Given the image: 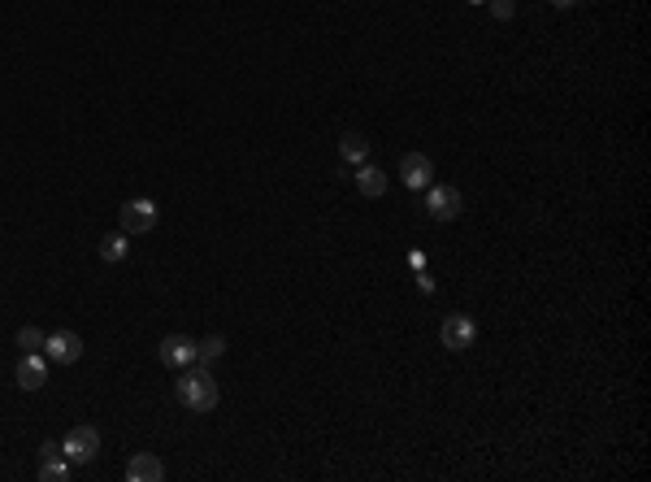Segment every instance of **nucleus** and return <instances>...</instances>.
Here are the masks:
<instances>
[{"label": "nucleus", "instance_id": "10", "mask_svg": "<svg viewBox=\"0 0 651 482\" xmlns=\"http://www.w3.org/2000/svg\"><path fill=\"white\" fill-rule=\"evenodd\" d=\"M14 374H18V387H22V391H40L44 379H48V361H44L40 352H26Z\"/></svg>", "mask_w": 651, "mask_h": 482}, {"label": "nucleus", "instance_id": "9", "mask_svg": "<svg viewBox=\"0 0 651 482\" xmlns=\"http://www.w3.org/2000/svg\"><path fill=\"white\" fill-rule=\"evenodd\" d=\"M126 478L131 482H161L165 478V461H161L157 452H135V457L126 461Z\"/></svg>", "mask_w": 651, "mask_h": 482}, {"label": "nucleus", "instance_id": "17", "mask_svg": "<svg viewBox=\"0 0 651 482\" xmlns=\"http://www.w3.org/2000/svg\"><path fill=\"white\" fill-rule=\"evenodd\" d=\"M491 14H495L499 22H508V18L517 14V5H513V0H491Z\"/></svg>", "mask_w": 651, "mask_h": 482}, {"label": "nucleus", "instance_id": "15", "mask_svg": "<svg viewBox=\"0 0 651 482\" xmlns=\"http://www.w3.org/2000/svg\"><path fill=\"white\" fill-rule=\"evenodd\" d=\"M222 352H226V335H209V339H200L196 343V361H217V357H222Z\"/></svg>", "mask_w": 651, "mask_h": 482}, {"label": "nucleus", "instance_id": "7", "mask_svg": "<svg viewBox=\"0 0 651 482\" xmlns=\"http://www.w3.org/2000/svg\"><path fill=\"white\" fill-rule=\"evenodd\" d=\"M44 357L57 361V365H74L83 357V339L74 335V330H57V335L44 339Z\"/></svg>", "mask_w": 651, "mask_h": 482}, {"label": "nucleus", "instance_id": "6", "mask_svg": "<svg viewBox=\"0 0 651 482\" xmlns=\"http://www.w3.org/2000/svg\"><path fill=\"white\" fill-rule=\"evenodd\" d=\"M399 179H404L409 192H426V187L434 182V161L426 157V152H404V161H399Z\"/></svg>", "mask_w": 651, "mask_h": 482}, {"label": "nucleus", "instance_id": "2", "mask_svg": "<svg viewBox=\"0 0 651 482\" xmlns=\"http://www.w3.org/2000/svg\"><path fill=\"white\" fill-rule=\"evenodd\" d=\"M61 457L70 465H92L100 457V430L96 426H70L61 439Z\"/></svg>", "mask_w": 651, "mask_h": 482}, {"label": "nucleus", "instance_id": "1", "mask_svg": "<svg viewBox=\"0 0 651 482\" xmlns=\"http://www.w3.org/2000/svg\"><path fill=\"white\" fill-rule=\"evenodd\" d=\"M174 396L182 408H192V413H213L217 400H222V391H217V379L204 369V365H182V374L174 382Z\"/></svg>", "mask_w": 651, "mask_h": 482}, {"label": "nucleus", "instance_id": "13", "mask_svg": "<svg viewBox=\"0 0 651 482\" xmlns=\"http://www.w3.org/2000/svg\"><path fill=\"white\" fill-rule=\"evenodd\" d=\"M131 235L126 231H113V235H104L100 240V261H109V265H118V261H126V252H131Z\"/></svg>", "mask_w": 651, "mask_h": 482}, {"label": "nucleus", "instance_id": "3", "mask_svg": "<svg viewBox=\"0 0 651 482\" xmlns=\"http://www.w3.org/2000/svg\"><path fill=\"white\" fill-rule=\"evenodd\" d=\"M439 339H443V348H452V352H465V348H474V339H478V321L469 318V313H448L443 326H439Z\"/></svg>", "mask_w": 651, "mask_h": 482}, {"label": "nucleus", "instance_id": "19", "mask_svg": "<svg viewBox=\"0 0 651 482\" xmlns=\"http://www.w3.org/2000/svg\"><path fill=\"white\" fill-rule=\"evenodd\" d=\"M469 5H487V0H469Z\"/></svg>", "mask_w": 651, "mask_h": 482}, {"label": "nucleus", "instance_id": "4", "mask_svg": "<svg viewBox=\"0 0 651 482\" xmlns=\"http://www.w3.org/2000/svg\"><path fill=\"white\" fill-rule=\"evenodd\" d=\"M118 218H122V231H126V235H148V231L157 226V201H148V196L126 201Z\"/></svg>", "mask_w": 651, "mask_h": 482}, {"label": "nucleus", "instance_id": "12", "mask_svg": "<svg viewBox=\"0 0 651 482\" xmlns=\"http://www.w3.org/2000/svg\"><path fill=\"white\" fill-rule=\"evenodd\" d=\"M339 157H343V165H360V161H370V140H365V135H356V131H348V135L339 140Z\"/></svg>", "mask_w": 651, "mask_h": 482}, {"label": "nucleus", "instance_id": "18", "mask_svg": "<svg viewBox=\"0 0 651 482\" xmlns=\"http://www.w3.org/2000/svg\"><path fill=\"white\" fill-rule=\"evenodd\" d=\"M556 9H573V5H577V0H552Z\"/></svg>", "mask_w": 651, "mask_h": 482}, {"label": "nucleus", "instance_id": "16", "mask_svg": "<svg viewBox=\"0 0 651 482\" xmlns=\"http://www.w3.org/2000/svg\"><path fill=\"white\" fill-rule=\"evenodd\" d=\"M44 339H48V335H44L40 326H22L18 330V348H26V352H40Z\"/></svg>", "mask_w": 651, "mask_h": 482}, {"label": "nucleus", "instance_id": "11", "mask_svg": "<svg viewBox=\"0 0 651 482\" xmlns=\"http://www.w3.org/2000/svg\"><path fill=\"white\" fill-rule=\"evenodd\" d=\"M356 192L370 196V201L387 196V174H382L378 165H370V161H360V165H356Z\"/></svg>", "mask_w": 651, "mask_h": 482}, {"label": "nucleus", "instance_id": "14", "mask_svg": "<svg viewBox=\"0 0 651 482\" xmlns=\"http://www.w3.org/2000/svg\"><path fill=\"white\" fill-rule=\"evenodd\" d=\"M65 478H70V461H65L61 452L44 457V465H40V482H65Z\"/></svg>", "mask_w": 651, "mask_h": 482}, {"label": "nucleus", "instance_id": "8", "mask_svg": "<svg viewBox=\"0 0 651 482\" xmlns=\"http://www.w3.org/2000/svg\"><path fill=\"white\" fill-rule=\"evenodd\" d=\"M196 361V339L192 335H165L161 339V365L170 369H182V365Z\"/></svg>", "mask_w": 651, "mask_h": 482}, {"label": "nucleus", "instance_id": "5", "mask_svg": "<svg viewBox=\"0 0 651 482\" xmlns=\"http://www.w3.org/2000/svg\"><path fill=\"white\" fill-rule=\"evenodd\" d=\"M426 213H430L434 221L460 218V192H456V187H443V182H430V187H426Z\"/></svg>", "mask_w": 651, "mask_h": 482}]
</instances>
